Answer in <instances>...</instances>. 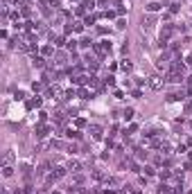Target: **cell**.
Segmentation results:
<instances>
[{
    "instance_id": "6da1fadb",
    "label": "cell",
    "mask_w": 192,
    "mask_h": 194,
    "mask_svg": "<svg viewBox=\"0 0 192 194\" xmlns=\"http://www.w3.org/2000/svg\"><path fill=\"white\" fill-rule=\"evenodd\" d=\"M147 84H149L151 90H160V88L165 86V79H163V77H158V75H154V77H149V79H147Z\"/></svg>"
},
{
    "instance_id": "7a4b0ae2",
    "label": "cell",
    "mask_w": 192,
    "mask_h": 194,
    "mask_svg": "<svg viewBox=\"0 0 192 194\" xmlns=\"http://www.w3.org/2000/svg\"><path fill=\"white\" fill-rule=\"evenodd\" d=\"M25 106H27V109H41V106H43V97H39V95H36V97H32V99L27 102Z\"/></svg>"
},
{
    "instance_id": "3957f363",
    "label": "cell",
    "mask_w": 192,
    "mask_h": 194,
    "mask_svg": "<svg viewBox=\"0 0 192 194\" xmlns=\"http://www.w3.org/2000/svg\"><path fill=\"white\" fill-rule=\"evenodd\" d=\"M88 133L93 135V140H102V127H97V124L88 127Z\"/></svg>"
},
{
    "instance_id": "277c9868",
    "label": "cell",
    "mask_w": 192,
    "mask_h": 194,
    "mask_svg": "<svg viewBox=\"0 0 192 194\" xmlns=\"http://www.w3.org/2000/svg\"><path fill=\"white\" fill-rule=\"evenodd\" d=\"M66 167H68V172H72V174H79V172H81V165H79L77 160H68Z\"/></svg>"
},
{
    "instance_id": "5b68a950",
    "label": "cell",
    "mask_w": 192,
    "mask_h": 194,
    "mask_svg": "<svg viewBox=\"0 0 192 194\" xmlns=\"http://www.w3.org/2000/svg\"><path fill=\"white\" fill-rule=\"evenodd\" d=\"M32 66H34V68H45V57H43V54H41V57L32 54Z\"/></svg>"
},
{
    "instance_id": "8992f818",
    "label": "cell",
    "mask_w": 192,
    "mask_h": 194,
    "mask_svg": "<svg viewBox=\"0 0 192 194\" xmlns=\"http://www.w3.org/2000/svg\"><path fill=\"white\" fill-rule=\"evenodd\" d=\"M154 20H156V18L151 16V14H147V16H142V29H149V27L154 25Z\"/></svg>"
},
{
    "instance_id": "52a82bcc",
    "label": "cell",
    "mask_w": 192,
    "mask_h": 194,
    "mask_svg": "<svg viewBox=\"0 0 192 194\" xmlns=\"http://www.w3.org/2000/svg\"><path fill=\"white\" fill-rule=\"evenodd\" d=\"M2 176H5V178L14 176V165H2Z\"/></svg>"
},
{
    "instance_id": "ba28073f",
    "label": "cell",
    "mask_w": 192,
    "mask_h": 194,
    "mask_svg": "<svg viewBox=\"0 0 192 194\" xmlns=\"http://www.w3.org/2000/svg\"><path fill=\"white\" fill-rule=\"evenodd\" d=\"M11 160H14V151H11V149H7V151H5V156H2V165H11Z\"/></svg>"
},
{
    "instance_id": "9c48e42d",
    "label": "cell",
    "mask_w": 192,
    "mask_h": 194,
    "mask_svg": "<svg viewBox=\"0 0 192 194\" xmlns=\"http://www.w3.org/2000/svg\"><path fill=\"white\" fill-rule=\"evenodd\" d=\"M160 7H163L160 2H149V5H147V11H149V14H156V11H160Z\"/></svg>"
},
{
    "instance_id": "30bf717a",
    "label": "cell",
    "mask_w": 192,
    "mask_h": 194,
    "mask_svg": "<svg viewBox=\"0 0 192 194\" xmlns=\"http://www.w3.org/2000/svg\"><path fill=\"white\" fill-rule=\"evenodd\" d=\"M77 95L81 97V99H90V97H93V93H90L88 88H79V90H77Z\"/></svg>"
},
{
    "instance_id": "8fae6325",
    "label": "cell",
    "mask_w": 192,
    "mask_h": 194,
    "mask_svg": "<svg viewBox=\"0 0 192 194\" xmlns=\"http://www.w3.org/2000/svg\"><path fill=\"white\" fill-rule=\"evenodd\" d=\"M158 194H174V192H172V187L167 185V183H160L158 185Z\"/></svg>"
},
{
    "instance_id": "7c38bea8",
    "label": "cell",
    "mask_w": 192,
    "mask_h": 194,
    "mask_svg": "<svg viewBox=\"0 0 192 194\" xmlns=\"http://www.w3.org/2000/svg\"><path fill=\"white\" fill-rule=\"evenodd\" d=\"M45 135H48V127L39 124V127H36V138H45Z\"/></svg>"
},
{
    "instance_id": "4fadbf2b",
    "label": "cell",
    "mask_w": 192,
    "mask_h": 194,
    "mask_svg": "<svg viewBox=\"0 0 192 194\" xmlns=\"http://www.w3.org/2000/svg\"><path fill=\"white\" fill-rule=\"evenodd\" d=\"M120 68H122L124 72H131V70H133V63H131V61H129V59H124V61H122V63H120Z\"/></svg>"
},
{
    "instance_id": "5bb4252c",
    "label": "cell",
    "mask_w": 192,
    "mask_h": 194,
    "mask_svg": "<svg viewBox=\"0 0 192 194\" xmlns=\"http://www.w3.org/2000/svg\"><path fill=\"white\" fill-rule=\"evenodd\" d=\"M81 5H84V7H86V11H88V9H90V11H93V9L97 7V0H84V2H81Z\"/></svg>"
},
{
    "instance_id": "9a60e30c",
    "label": "cell",
    "mask_w": 192,
    "mask_h": 194,
    "mask_svg": "<svg viewBox=\"0 0 192 194\" xmlns=\"http://www.w3.org/2000/svg\"><path fill=\"white\" fill-rule=\"evenodd\" d=\"M41 54H43V57H50V54H54V45H45V48H41Z\"/></svg>"
},
{
    "instance_id": "2e32d148",
    "label": "cell",
    "mask_w": 192,
    "mask_h": 194,
    "mask_svg": "<svg viewBox=\"0 0 192 194\" xmlns=\"http://www.w3.org/2000/svg\"><path fill=\"white\" fill-rule=\"evenodd\" d=\"M145 176H154V174H156V167H154V165H145Z\"/></svg>"
},
{
    "instance_id": "e0dca14e",
    "label": "cell",
    "mask_w": 192,
    "mask_h": 194,
    "mask_svg": "<svg viewBox=\"0 0 192 194\" xmlns=\"http://www.w3.org/2000/svg\"><path fill=\"white\" fill-rule=\"evenodd\" d=\"M66 43H68V41H66V36H57V39H54V43H52V45H57V48H63V45H66Z\"/></svg>"
},
{
    "instance_id": "ac0fdd59",
    "label": "cell",
    "mask_w": 192,
    "mask_h": 194,
    "mask_svg": "<svg viewBox=\"0 0 192 194\" xmlns=\"http://www.w3.org/2000/svg\"><path fill=\"white\" fill-rule=\"evenodd\" d=\"M77 45H79V41H75V39H70V41L66 43V48H68L70 52H75V50H77Z\"/></svg>"
},
{
    "instance_id": "d6986e66",
    "label": "cell",
    "mask_w": 192,
    "mask_h": 194,
    "mask_svg": "<svg viewBox=\"0 0 192 194\" xmlns=\"http://www.w3.org/2000/svg\"><path fill=\"white\" fill-rule=\"evenodd\" d=\"M122 118L127 120V122H129V120H133V109H124V111H122Z\"/></svg>"
},
{
    "instance_id": "ffe728a7",
    "label": "cell",
    "mask_w": 192,
    "mask_h": 194,
    "mask_svg": "<svg viewBox=\"0 0 192 194\" xmlns=\"http://www.w3.org/2000/svg\"><path fill=\"white\" fill-rule=\"evenodd\" d=\"M129 169L133 172V174H138V172H140V165H138L136 160H129Z\"/></svg>"
},
{
    "instance_id": "44dd1931",
    "label": "cell",
    "mask_w": 192,
    "mask_h": 194,
    "mask_svg": "<svg viewBox=\"0 0 192 194\" xmlns=\"http://www.w3.org/2000/svg\"><path fill=\"white\" fill-rule=\"evenodd\" d=\"M170 176H172V174H170V169H163V172H158V178H160V181H167Z\"/></svg>"
},
{
    "instance_id": "7402d4cb",
    "label": "cell",
    "mask_w": 192,
    "mask_h": 194,
    "mask_svg": "<svg viewBox=\"0 0 192 194\" xmlns=\"http://www.w3.org/2000/svg\"><path fill=\"white\" fill-rule=\"evenodd\" d=\"M66 135L68 138H75V140H81V133L79 131H66Z\"/></svg>"
},
{
    "instance_id": "603a6c76",
    "label": "cell",
    "mask_w": 192,
    "mask_h": 194,
    "mask_svg": "<svg viewBox=\"0 0 192 194\" xmlns=\"http://www.w3.org/2000/svg\"><path fill=\"white\" fill-rule=\"evenodd\" d=\"M84 25H95V16H84Z\"/></svg>"
},
{
    "instance_id": "cb8c5ba5",
    "label": "cell",
    "mask_w": 192,
    "mask_h": 194,
    "mask_svg": "<svg viewBox=\"0 0 192 194\" xmlns=\"http://www.w3.org/2000/svg\"><path fill=\"white\" fill-rule=\"evenodd\" d=\"M79 45H81V48H90V45H93V41H90V39H81V41H79Z\"/></svg>"
},
{
    "instance_id": "d4e9b609",
    "label": "cell",
    "mask_w": 192,
    "mask_h": 194,
    "mask_svg": "<svg viewBox=\"0 0 192 194\" xmlns=\"http://www.w3.org/2000/svg\"><path fill=\"white\" fill-rule=\"evenodd\" d=\"M115 27H118V29H124V27H127V20H124V18H120V20H118V25H115Z\"/></svg>"
},
{
    "instance_id": "484cf974",
    "label": "cell",
    "mask_w": 192,
    "mask_h": 194,
    "mask_svg": "<svg viewBox=\"0 0 192 194\" xmlns=\"http://www.w3.org/2000/svg\"><path fill=\"white\" fill-rule=\"evenodd\" d=\"M14 97L20 102V99H25V93H23V90H16V93H14Z\"/></svg>"
},
{
    "instance_id": "4316f807",
    "label": "cell",
    "mask_w": 192,
    "mask_h": 194,
    "mask_svg": "<svg viewBox=\"0 0 192 194\" xmlns=\"http://www.w3.org/2000/svg\"><path fill=\"white\" fill-rule=\"evenodd\" d=\"M75 32H77V34L84 32V23H75Z\"/></svg>"
},
{
    "instance_id": "83f0119b",
    "label": "cell",
    "mask_w": 192,
    "mask_h": 194,
    "mask_svg": "<svg viewBox=\"0 0 192 194\" xmlns=\"http://www.w3.org/2000/svg\"><path fill=\"white\" fill-rule=\"evenodd\" d=\"M75 124H77V127H86V120H84V118H77V120H75Z\"/></svg>"
},
{
    "instance_id": "f1b7e54d",
    "label": "cell",
    "mask_w": 192,
    "mask_h": 194,
    "mask_svg": "<svg viewBox=\"0 0 192 194\" xmlns=\"http://www.w3.org/2000/svg\"><path fill=\"white\" fill-rule=\"evenodd\" d=\"M41 88H43V84H36V81H34V84H32V90H34V93H39Z\"/></svg>"
},
{
    "instance_id": "f546056e",
    "label": "cell",
    "mask_w": 192,
    "mask_h": 194,
    "mask_svg": "<svg viewBox=\"0 0 192 194\" xmlns=\"http://www.w3.org/2000/svg\"><path fill=\"white\" fill-rule=\"evenodd\" d=\"M131 95H133L136 99H140V95H142V90H140V88H136V90H131Z\"/></svg>"
},
{
    "instance_id": "4dcf8cb0",
    "label": "cell",
    "mask_w": 192,
    "mask_h": 194,
    "mask_svg": "<svg viewBox=\"0 0 192 194\" xmlns=\"http://www.w3.org/2000/svg\"><path fill=\"white\" fill-rule=\"evenodd\" d=\"M66 149H68L70 153H77V144H68V147H66Z\"/></svg>"
},
{
    "instance_id": "1f68e13d",
    "label": "cell",
    "mask_w": 192,
    "mask_h": 194,
    "mask_svg": "<svg viewBox=\"0 0 192 194\" xmlns=\"http://www.w3.org/2000/svg\"><path fill=\"white\" fill-rule=\"evenodd\" d=\"M39 120H41V122H45V120H48V113H45V111H41V113H39Z\"/></svg>"
},
{
    "instance_id": "d6a6232c",
    "label": "cell",
    "mask_w": 192,
    "mask_h": 194,
    "mask_svg": "<svg viewBox=\"0 0 192 194\" xmlns=\"http://www.w3.org/2000/svg\"><path fill=\"white\" fill-rule=\"evenodd\" d=\"M106 5H109V0H97V7H102V9H104Z\"/></svg>"
},
{
    "instance_id": "836d02e7",
    "label": "cell",
    "mask_w": 192,
    "mask_h": 194,
    "mask_svg": "<svg viewBox=\"0 0 192 194\" xmlns=\"http://www.w3.org/2000/svg\"><path fill=\"white\" fill-rule=\"evenodd\" d=\"M185 63H188V66H192V54H188V57H185Z\"/></svg>"
},
{
    "instance_id": "e575fe53",
    "label": "cell",
    "mask_w": 192,
    "mask_h": 194,
    "mask_svg": "<svg viewBox=\"0 0 192 194\" xmlns=\"http://www.w3.org/2000/svg\"><path fill=\"white\" fill-rule=\"evenodd\" d=\"M131 194H142V192H140V190H131Z\"/></svg>"
},
{
    "instance_id": "d590c367",
    "label": "cell",
    "mask_w": 192,
    "mask_h": 194,
    "mask_svg": "<svg viewBox=\"0 0 192 194\" xmlns=\"http://www.w3.org/2000/svg\"><path fill=\"white\" fill-rule=\"evenodd\" d=\"M188 158H190V162H192V151H190V153H188Z\"/></svg>"
},
{
    "instance_id": "8d00e7d4",
    "label": "cell",
    "mask_w": 192,
    "mask_h": 194,
    "mask_svg": "<svg viewBox=\"0 0 192 194\" xmlns=\"http://www.w3.org/2000/svg\"><path fill=\"white\" fill-rule=\"evenodd\" d=\"M50 194H61V192H57V190H52V192H50Z\"/></svg>"
},
{
    "instance_id": "74e56055",
    "label": "cell",
    "mask_w": 192,
    "mask_h": 194,
    "mask_svg": "<svg viewBox=\"0 0 192 194\" xmlns=\"http://www.w3.org/2000/svg\"><path fill=\"white\" fill-rule=\"evenodd\" d=\"M2 194H9V192H7V190H5V192H2Z\"/></svg>"
}]
</instances>
